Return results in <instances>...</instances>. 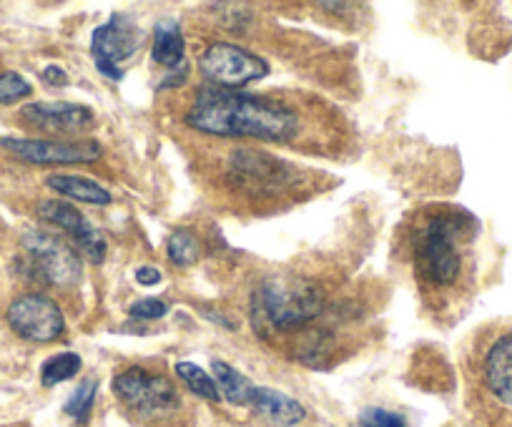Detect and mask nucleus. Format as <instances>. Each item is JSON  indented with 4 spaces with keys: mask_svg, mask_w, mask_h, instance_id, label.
I'll use <instances>...</instances> for the list:
<instances>
[{
    "mask_svg": "<svg viewBox=\"0 0 512 427\" xmlns=\"http://www.w3.org/2000/svg\"><path fill=\"white\" fill-rule=\"evenodd\" d=\"M186 126L221 139H259L284 144L299 131L297 111L264 96L204 86L186 114Z\"/></svg>",
    "mask_w": 512,
    "mask_h": 427,
    "instance_id": "1",
    "label": "nucleus"
},
{
    "mask_svg": "<svg viewBox=\"0 0 512 427\" xmlns=\"http://www.w3.org/2000/svg\"><path fill=\"white\" fill-rule=\"evenodd\" d=\"M322 309L324 294L317 282L297 274H272L251 294V325L262 337L304 330Z\"/></svg>",
    "mask_w": 512,
    "mask_h": 427,
    "instance_id": "2",
    "label": "nucleus"
},
{
    "mask_svg": "<svg viewBox=\"0 0 512 427\" xmlns=\"http://www.w3.org/2000/svg\"><path fill=\"white\" fill-rule=\"evenodd\" d=\"M467 222V214H437L422 229L417 244V269L435 287H450L460 277V244L467 237Z\"/></svg>",
    "mask_w": 512,
    "mask_h": 427,
    "instance_id": "3",
    "label": "nucleus"
},
{
    "mask_svg": "<svg viewBox=\"0 0 512 427\" xmlns=\"http://www.w3.org/2000/svg\"><path fill=\"white\" fill-rule=\"evenodd\" d=\"M146 33L128 13H113L103 26H98L91 36L93 63L98 71L111 81H121L126 73V63L144 46Z\"/></svg>",
    "mask_w": 512,
    "mask_h": 427,
    "instance_id": "4",
    "label": "nucleus"
},
{
    "mask_svg": "<svg viewBox=\"0 0 512 427\" xmlns=\"http://www.w3.org/2000/svg\"><path fill=\"white\" fill-rule=\"evenodd\" d=\"M113 392L128 410L144 417L169 415L181 405L179 392L169 377L156 375L144 367H131L113 377Z\"/></svg>",
    "mask_w": 512,
    "mask_h": 427,
    "instance_id": "5",
    "label": "nucleus"
},
{
    "mask_svg": "<svg viewBox=\"0 0 512 427\" xmlns=\"http://www.w3.org/2000/svg\"><path fill=\"white\" fill-rule=\"evenodd\" d=\"M23 249H26L31 269L41 282L53 284V287H73L81 282V257L63 239L48 232H26Z\"/></svg>",
    "mask_w": 512,
    "mask_h": 427,
    "instance_id": "6",
    "label": "nucleus"
},
{
    "mask_svg": "<svg viewBox=\"0 0 512 427\" xmlns=\"http://www.w3.org/2000/svg\"><path fill=\"white\" fill-rule=\"evenodd\" d=\"M199 68L211 86L231 88V91L262 81L269 73V63L262 56L234 46V43H214V46L206 48Z\"/></svg>",
    "mask_w": 512,
    "mask_h": 427,
    "instance_id": "7",
    "label": "nucleus"
},
{
    "mask_svg": "<svg viewBox=\"0 0 512 427\" xmlns=\"http://www.w3.org/2000/svg\"><path fill=\"white\" fill-rule=\"evenodd\" d=\"M0 149H6L16 159L28 161L38 166H68V164H93L101 159L103 149L93 139H73V141H56V139H16L6 136L0 139Z\"/></svg>",
    "mask_w": 512,
    "mask_h": 427,
    "instance_id": "8",
    "label": "nucleus"
},
{
    "mask_svg": "<svg viewBox=\"0 0 512 427\" xmlns=\"http://www.w3.org/2000/svg\"><path fill=\"white\" fill-rule=\"evenodd\" d=\"M8 325L21 340L48 345L56 342L66 330V317L61 307L46 294H23L8 307Z\"/></svg>",
    "mask_w": 512,
    "mask_h": 427,
    "instance_id": "9",
    "label": "nucleus"
},
{
    "mask_svg": "<svg viewBox=\"0 0 512 427\" xmlns=\"http://www.w3.org/2000/svg\"><path fill=\"white\" fill-rule=\"evenodd\" d=\"M36 214L43 219V222L51 224V227L66 232L68 237L76 242L78 252H81L88 262L103 264V259H106V249H108L106 237H103V234L98 232L86 217H83L76 206L61 199H46L38 204Z\"/></svg>",
    "mask_w": 512,
    "mask_h": 427,
    "instance_id": "10",
    "label": "nucleus"
},
{
    "mask_svg": "<svg viewBox=\"0 0 512 427\" xmlns=\"http://www.w3.org/2000/svg\"><path fill=\"white\" fill-rule=\"evenodd\" d=\"M21 119L31 129L46 131V134L76 136L86 134L96 126V114L83 103L71 101H36L21 109Z\"/></svg>",
    "mask_w": 512,
    "mask_h": 427,
    "instance_id": "11",
    "label": "nucleus"
},
{
    "mask_svg": "<svg viewBox=\"0 0 512 427\" xmlns=\"http://www.w3.org/2000/svg\"><path fill=\"white\" fill-rule=\"evenodd\" d=\"M482 375L490 395L512 410V332H505L492 342L485 355Z\"/></svg>",
    "mask_w": 512,
    "mask_h": 427,
    "instance_id": "12",
    "label": "nucleus"
},
{
    "mask_svg": "<svg viewBox=\"0 0 512 427\" xmlns=\"http://www.w3.org/2000/svg\"><path fill=\"white\" fill-rule=\"evenodd\" d=\"M251 410L256 415H262L264 420L272 422L274 427H294L304 420V407L299 405L294 397L284 395V392L272 390V387H254V395L249 402Z\"/></svg>",
    "mask_w": 512,
    "mask_h": 427,
    "instance_id": "13",
    "label": "nucleus"
},
{
    "mask_svg": "<svg viewBox=\"0 0 512 427\" xmlns=\"http://www.w3.org/2000/svg\"><path fill=\"white\" fill-rule=\"evenodd\" d=\"M231 174L239 176L244 184H279L289 174L287 164L279 159H272L264 151H246L239 149L231 156Z\"/></svg>",
    "mask_w": 512,
    "mask_h": 427,
    "instance_id": "14",
    "label": "nucleus"
},
{
    "mask_svg": "<svg viewBox=\"0 0 512 427\" xmlns=\"http://www.w3.org/2000/svg\"><path fill=\"white\" fill-rule=\"evenodd\" d=\"M48 189H53L56 194L66 196V199H76L81 204H93V206H108L113 201V196L108 194V189H103L101 184L91 179H83V176L73 174H53L48 176Z\"/></svg>",
    "mask_w": 512,
    "mask_h": 427,
    "instance_id": "15",
    "label": "nucleus"
},
{
    "mask_svg": "<svg viewBox=\"0 0 512 427\" xmlns=\"http://www.w3.org/2000/svg\"><path fill=\"white\" fill-rule=\"evenodd\" d=\"M184 56L186 41L181 26L174 21H161L154 31V53H151L154 63L176 71V68L184 66Z\"/></svg>",
    "mask_w": 512,
    "mask_h": 427,
    "instance_id": "16",
    "label": "nucleus"
},
{
    "mask_svg": "<svg viewBox=\"0 0 512 427\" xmlns=\"http://www.w3.org/2000/svg\"><path fill=\"white\" fill-rule=\"evenodd\" d=\"M211 372H214V380L219 385L221 397L231 405L239 407H249L251 395H254V382L249 380L246 375H241L236 367H231L229 362L224 360H214L211 362Z\"/></svg>",
    "mask_w": 512,
    "mask_h": 427,
    "instance_id": "17",
    "label": "nucleus"
},
{
    "mask_svg": "<svg viewBox=\"0 0 512 427\" xmlns=\"http://www.w3.org/2000/svg\"><path fill=\"white\" fill-rule=\"evenodd\" d=\"M174 372L176 377L184 382L186 390L194 392V395L204 397V400H221L219 385H216V380L204 370V367L194 365V362H176Z\"/></svg>",
    "mask_w": 512,
    "mask_h": 427,
    "instance_id": "18",
    "label": "nucleus"
},
{
    "mask_svg": "<svg viewBox=\"0 0 512 427\" xmlns=\"http://www.w3.org/2000/svg\"><path fill=\"white\" fill-rule=\"evenodd\" d=\"M83 360L76 352H58V355L48 357L41 367V382L43 387H56L61 382H68L81 372Z\"/></svg>",
    "mask_w": 512,
    "mask_h": 427,
    "instance_id": "19",
    "label": "nucleus"
},
{
    "mask_svg": "<svg viewBox=\"0 0 512 427\" xmlns=\"http://www.w3.org/2000/svg\"><path fill=\"white\" fill-rule=\"evenodd\" d=\"M166 254H169L171 264H176V267H191V264L199 262L201 257L199 239H196L189 229H176L169 237V242H166Z\"/></svg>",
    "mask_w": 512,
    "mask_h": 427,
    "instance_id": "20",
    "label": "nucleus"
},
{
    "mask_svg": "<svg viewBox=\"0 0 512 427\" xmlns=\"http://www.w3.org/2000/svg\"><path fill=\"white\" fill-rule=\"evenodd\" d=\"M98 382L96 380H83L76 390L71 392V397L66 400L63 410H66L68 417H73L76 422H86L88 415L93 410V402H96Z\"/></svg>",
    "mask_w": 512,
    "mask_h": 427,
    "instance_id": "21",
    "label": "nucleus"
},
{
    "mask_svg": "<svg viewBox=\"0 0 512 427\" xmlns=\"http://www.w3.org/2000/svg\"><path fill=\"white\" fill-rule=\"evenodd\" d=\"M31 83L16 71L0 73V106H11V103L23 101V98L31 96Z\"/></svg>",
    "mask_w": 512,
    "mask_h": 427,
    "instance_id": "22",
    "label": "nucleus"
},
{
    "mask_svg": "<svg viewBox=\"0 0 512 427\" xmlns=\"http://www.w3.org/2000/svg\"><path fill=\"white\" fill-rule=\"evenodd\" d=\"M359 427H407L405 417L384 407H364L359 412Z\"/></svg>",
    "mask_w": 512,
    "mask_h": 427,
    "instance_id": "23",
    "label": "nucleus"
},
{
    "mask_svg": "<svg viewBox=\"0 0 512 427\" xmlns=\"http://www.w3.org/2000/svg\"><path fill=\"white\" fill-rule=\"evenodd\" d=\"M166 314H169V304L154 297L139 299V302L131 307V317L134 319H161L166 317Z\"/></svg>",
    "mask_w": 512,
    "mask_h": 427,
    "instance_id": "24",
    "label": "nucleus"
},
{
    "mask_svg": "<svg viewBox=\"0 0 512 427\" xmlns=\"http://www.w3.org/2000/svg\"><path fill=\"white\" fill-rule=\"evenodd\" d=\"M41 78H43V83H46V86H53V88L68 86V73L63 71L61 66H46V68H43Z\"/></svg>",
    "mask_w": 512,
    "mask_h": 427,
    "instance_id": "25",
    "label": "nucleus"
},
{
    "mask_svg": "<svg viewBox=\"0 0 512 427\" xmlns=\"http://www.w3.org/2000/svg\"><path fill=\"white\" fill-rule=\"evenodd\" d=\"M186 78H189V66H186V63H184V66L176 68V71H169V73H166L164 81L159 83V91H169V88H179V86H184Z\"/></svg>",
    "mask_w": 512,
    "mask_h": 427,
    "instance_id": "26",
    "label": "nucleus"
},
{
    "mask_svg": "<svg viewBox=\"0 0 512 427\" xmlns=\"http://www.w3.org/2000/svg\"><path fill=\"white\" fill-rule=\"evenodd\" d=\"M161 279H164L161 269L146 267V264H144V267L136 269V282H139L141 287H156V284H159Z\"/></svg>",
    "mask_w": 512,
    "mask_h": 427,
    "instance_id": "27",
    "label": "nucleus"
}]
</instances>
